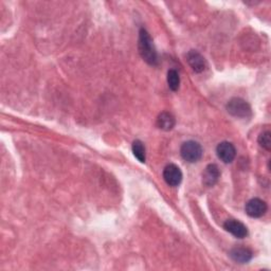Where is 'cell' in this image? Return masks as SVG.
Returning <instances> with one entry per match:
<instances>
[{
    "label": "cell",
    "mask_w": 271,
    "mask_h": 271,
    "mask_svg": "<svg viewBox=\"0 0 271 271\" xmlns=\"http://www.w3.org/2000/svg\"><path fill=\"white\" fill-rule=\"evenodd\" d=\"M203 148L198 142L190 140L185 142L182 148H180V155L184 158V160L194 164L203 157Z\"/></svg>",
    "instance_id": "3"
},
{
    "label": "cell",
    "mask_w": 271,
    "mask_h": 271,
    "mask_svg": "<svg viewBox=\"0 0 271 271\" xmlns=\"http://www.w3.org/2000/svg\"><path fill=\"white\" fill-rule=\"evenodd\" d=\"M252 251L248 248L244 247H237L233 248L230 251V257L234 262H238L240 264H246L252 259Z\"/></svg>",
    "instance_id": "10"
},
{
    "label": "cell",
    "mask_w": 271,
    "mask_h": 271,
    "mask_svg": "<svg viewBox=\"0 0 271 271\" xmlns=\"http://www.w3.org/2000/svg\"><path fill=\"white\" fill-rule=\"evenodd\" d=\"M168 84L172 92H177L180 86V78L178 72L174 69L169 70L168 72Z\"/></svg>",
    "instance_id": "13"
},
{
    "label": "cell",
    "mask_w": 271,
    "mask_h": 271,
    "mask_svg": "<svg viewBox=\"0 0 271 271\" xmlns=\"http://www.w3.org/2000/svg\"><path fill=\"white\" fill-rule=\"evenodd\" d=\"M133 153L135 157L141 162V164H144L147 160V153H146V147L140 140H136L133 143Z\"/></svg>",
    "instance_id": "12"
},
{
    "label": "cell",
    "mask_w": 271,
    "mask_h": 271,
    "mask_svg": "<svg viewBox=\"0 0 271 271\" xmlns=\"http://www.w3.org/2000/svg\"><path fill=\"white\" fill-rule=\"evenodd\" d=\"M183 172L176 165H168L164 170V178L171 187H178L183 182Z\"/></svg>",
    "instance_id": "5"
},
{
    "label": "cell",
    "mask_w": 271,
    "mask_h": 271,
    "mask_svg": "<svg viewBox=\"0 0 271 271\" xmlns=\"http://www.w3.org/2000/svg\"><path fill=\"white\" fill-rule=\"evenodd\" d=\"M216 153H218L219 158L223 162H225V164H231L237 156L236 147H234L231 142L228 141L221 142L218 148H216Z\"/></svg>",
    "instance_id": "6"
},
{
    "label": "cell",
    "mask_w": 271,
    "mask_h": 271,
    "mask_svg": "<svg viewBox=\"0 0 271 271\" xmlns=\"http://www.w3.org/2000/svg\"><path fill=\"white\" fill-rule=\"evenodd\" d=\"M187 62L189 63V65L196 72V74H201V72H204L207 68V62H206L205 58L196 50H191L188 52Z\"/></svg>",
    "instance_id": "7"
},
{
    "label": "cell",
    "mask_w": 271,
    "mask_h": 271,
    "mask_svg": "<svg viewBox=\"0 0 271 271\" xmlns=\"http://www.w3.org/2000/svg\"><path fill=\"white\" fill-rule=\"evenodd\" d=\"M267 204L260 200V198H252L250 200L245 207L246 213L248 216L252 219H260L262 218L263 215H265V213L267 212Z\"/></svg>",
    "instance_id": "4"
},
{
    "label": "cell",
    "mask_w": 271,
    "mask_h": 271,
    "mask_svg": "<svg viewBox=\"0 0 271 271\" xmlns=\"http://www.w3.org/2000/svg\"><path fill=\"white\" fill-rule=\"evenodd\" d=\"M221 178V171L216 165H209L203 173V184L206 187H213Z\"/></svg>",
    "instance_id": "9"
},
{
    "label": "cell",
    "mask_w": 271,
    "mask_h": 271,
    "mask_svg": "<svg viewBox=\"0 0 271 271\" xmlns=\"http://www.w3.org/2000/svg\"><path fill=\"white\" fill-rule=\"evenodd\" d=\"M224 229L238 239H244L248 236L247 227L237 220H228L224 224Z\"/></svg>",
    "instance_id": "8"
},
{
    "label": "cell",
    "mask_w": 271,
    "mask_h": 271,
    "mask_svg": "<svg viewBox=\"0 0 271 271\" xmlns=\"http://www.w3.org/2000/svg\"><path fill=\"white\" fill-rule=\"evenodd\" d=\"M258 142L263 149H265L266 151H270L271 150V133L269 131L263 132L259 136Z\"/></svg>",
    "instance_id": "14"
},
{
    "label": "cell",
    "mask_w": 271,
    "mask_h": 271,
    "mask_svg": "<svg viewBox=\"0 0 271 271\" xmlns=\"http://www.w3.org/2000/svg\"><path fill=\"white\" fill-rule=\"evenodd\" d=\"M175 124H176V120H175L174 116L170 113H167V112L161 113L157 119V126L162 131L169 132V131L173 130Z\"/></svg>",
    "instance_id": "11"
},
{
    "label": "cell",
    "mask_w": 271,
    "mask_h": 271,
    "mask_svg": "<svg viewBox=\"0 0 271 271\" xmlns=\"http://www.w3.org/2000/svg\"><path fill=\"white\" fill-rule=\"evenodd\" d=\"M138 47L141 58L148 64L153 66L158 64V56L156 48L154 46V42L146 29H141L139 32Z\"/></svg>",
    "instance_id": "1"
},
{
    "label": "cell",
    "mask_w": 271,
    "mask_h": 271,
    "mask_svg": "<svg viewBox=\"0 0 271 271\" xmlns=\"http://www.w3.org/2000/svg\"><path fill=\"white\" fill-rule=\"evenodd\" d=\"M227 111L236 118L247 119L252 115L250 105L241 98H233L227 104Z\"/></svg>",
    "instance_id": "2"
}]
</instances>
